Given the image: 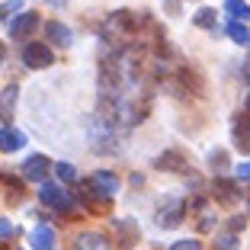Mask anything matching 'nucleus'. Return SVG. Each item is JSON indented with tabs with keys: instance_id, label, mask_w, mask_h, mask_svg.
Listing matches in <instances>:
<instances>
[{
	"instance_id": "22",
	"label": "nucleus",
	"mask_w": 250,
	"mask_h": 250,
	"mask_svg": "<svg viewBox=\"0 0 250 250\" xmlns=\"http://www.w3.org/2000/svg\"><path fill=\"white\" fill-rule=\"evenodd\" d=\"M208 164H212L215 170H221V167H225V164H228V157H225V151H215V154L208 157Z\"/></svg>"
},
{
	"instance_id": "21",
	"label": "nucleus",
	"mask_w": 250,
	"mask_h": 250,
	"mask_svg": "<svg viewBox=\"0 0 250 250\" xmlns=\"http://www.w3.org/2000/svg\"><path fill=\"white\" fill-rule=\"evenodd\" d=\"M170 250H202V244L199 241H177Z\"/></svg>"
},
{
	"instance_id": "6",
	"label": "nucleus",
	"mask_w": 250,
	"mask_h": 250,
	"mask_svg": "<svg viewBox=\"0 0 250 250\" xmlns=\"http://www.w3.org/2000/svg\"><path fill=\"white\" fill-rule=\"evenodd\" d=\"M48 167H52V164H48L45 154H32L29 161L22 164V177H26V180H42L45 173H48Z\"/></svg>"
},
{
	"instance_id": "15",
	"label": "nucleus",
	"mask_w": 250,
	"mask_h": 250,
	"mask_svg": "<svg viewBox=\"0 0 250 250\" xmlns=\"http://www.w3.org/2000/svg\"><path fill=\"white\" fill-rule=\"evenodd\" d=\"M106 237L103 234H96V231H90V234H81L77 237V250H103Z\"/></svg>"
},
{
	"instance_id": "9",
	"label": "nucleus",
	"mask_w": 250,
	"mask_h": 250,
	"mask_svg": "<svg viewBox=\"0 0 250 250\" xmlns=\"http://www.w3.org/2000/svg\"><path fill=\"white\" fill-rule=\"evenodd\" d=\"M29 244H32V250H55V231L45 228V225H39V228L29 234Z\"/></svg>"
},
{
	"instance_id": "4",
	"label": "nucleus",
	"mask_w": 250,
	"mask_h": 250,
	"mask_svg": "<svg viewBox=\"0 0 250 250\" xmlns=\"http://www.w3.org/2000/svg\"><path fill=\"white\" fill-rule=\"evenodd\" d=\"M90 186H93L103 199H112L119 192V177L116 173H106V170H96L93 177H90Z\"/></svg>"
},
{
	"instance_id": "10",
	"label": "nucleus",
	"mask_w": 250,
	"mask_h": 250,
	"mask_svg": "<svg viewBox=\"0 0 250 250\" xmlns=\"http://www.w3.org/2000/svg\"><path fill=\"white\" fill-rule=\"evenodd\" d=\"M157 167L161 170H173V173H183L189 164H186V157L180 154V151H164V154L157 157Z\"/></svg>"
},
{
	"instance_id": "17",
	"label": "nucleus",
	"mask_w": 250,
	"mask_h": 250,
	"mask_svg": "<svg viewBox=\"0 0 250 250\" xmlns=\"http://www.w3.org/2000/svg\"><path fill=\"white\" fill-rule=\"evenodd\" d=\"M192 22L202 26V29H218V16H215V10H199V13L192 16Z\"/></svg>"
},
{
	"instance_id": "18",
	"label": "nucleus",
	"mask_w": 250,
	"mask_h": 250,
	"mask_svg": "<svg viewBox=\"0 0 250 250\" xmlns=\"http://www.w3.org/2000/svg\"><path fill=\"white\" fill-rule=\"evenodd\" d=\"M228 36H231V39H234V42H237V45H250V32H247V29H244L241 22H228Z\"/></svg>"
},
{
	"instance_id": "20",
	"label": "nucleus",
	"mask_w": 250,
	"mask_h": 250,
	"mask_svg": "<svg viewBox=\"0 0 250 250\" xmlns=\"http://www.w3.org/2000/svg\"><path fill=\"white\" fill-rule=\"evenodd\" d=\"M215 250H237V237L234 234H221L215 241Z\"/></svg>"
},
{
	"instance_id": "23",
	"label": "nucleus",
	"mask_w": 250,
	"mask_h": 250,
	"mask_svg": "<svg viewBox=\"0 0 250 250\" xmlns=\"http://www.w3.org/2000/svg\"><path fill=\"white\" fill-rule=\"evenodd\" d=\"M13 234H16V228L10 225V221H3V218H0V237H13Z\"/></svg>"
},
{
	"instance_id": "16",
	"label": "nucleus",
	"mask_w": 250,
	"mask_h": 250,
	"mask_svg": "<svg viewBox=\"0 0 250 250\" xmlns=\"http://www.w3.org/2000/svg\"><path fill=\"white\" fill-rule=\"evenodd\" d=\"M215 196H218L225 206H234L237 199H241V196H237V186H234V183H215Z\"/></svg>"
},
{
	"instance_id": "14",
	"label": "nucleus",
	"mask_w": 250,
	"mask_h": 250,
	"mask_svg": "<svg viewBox=\"0 0 250 250\" xmlns=\"http://www.w3.org/2000/svg\"><path fill=\"white\" fill-rule=\"evenodd\" d=\"M225 13H231L234 20H250V3L247 0H225Z\"/></svg>"
},
{
	"instance_id": "28",
	"label": "nucleus",
	"mask_w": 250,
	"mask_h": 250,
	"mask_svg": "<svg viewBox=\"0 0 250 250\" xmlns=\"http://www.w3.org/2000/svg\"><path fill=\"white\" fill-rule=\"evenodd\" d=\"M247 112H250V96H247Z\"/></svg>"
},
{
	"instance_id": "11",
	"label": "nucleus",
	"mask_w": 250,
	"mask_h": 250,
	"mask_svg": "<svg viewBox=\"0 0 250 250\" xmlns=\"http://www.w3.org/2000/svg\"><path fill=\"white\" fill-rule=\"evenodd\" d=\"M45 36L52 39L55 45H71V29H67L64 22H48L45 26Z\"/></svg>"
},
{
	"instance_id": "26",
	"label": "nucleus",
	"mask_w": 250,
	"mask_h": 250,
	"mask_svg": "<svg viewBox=\"0 0 250 250\" xmlns=\"http://www.w3.org/2000/svg\"><path fill=\"white\" fill-rule=\"evenodd\" d=\"M45 3H48V7H61V3H64V0H45Z\"/></svg>"
},
{
	"instance_id": "27",
	"label": "nucleus",
	"mask_w": 250,
	"mask_h": 250,
	"mask_svg": "<svg viewBox=\"0 0 250 250\" xmlns=\"http://www.w3.org/2000/svg\"><path fill=\"white\" fill-rule=\"evenodd\" d=\"M0 64H3V45H0Z\"/></svg>"
},
{
	"instance_id": "24",
	"label": "nucleus",
	"mask_w": 250,
	"mask_h": 250,
	"mask_svg": "<svg viewBox=\"0 0 250 250\" xmlns=\"http://www.w3.org/2000/svg\"><path fill=\"white\" fill-rule=\"evenodd\" d=\"M237 180H250V164H241V167H237Z\"/></svg>"
},
{
	"instance_id": "2",
	"label": "nucleus",
	"mask_w": 250,
	"mask_h": 250,
	"mask_svg": "<svg viewBox=\"0 0 250 250\" xmlns=\"http://www.w3.org/2000/svg\"><path fill=\"white\" fill-rule=\"evenodd\" d=\"M22 64L26 67H36V71H42V67H52L55 64V55L48 45L42 42H29L26 48H22Z\"/></svg>"
},
{
	"instance_id": "13",
	"label": "nucleus",
	"mask_w": 250,
	"mask_h": 250,
	"mask_svg": "<svg viewBox=\"0 0 250 250\" xmlns=\"http://www.w3.org/2000/svg\"><path fill=\"white\" fill-rule=\"evenodd\" d=\"M183 221V206H173L167 212V208H161L157 212V225H164V228H173V225H180Z\"/></svg>"
},
{
	"instance_id": "1",
	"label": "nucleus",
	"mask_w": 250,
	"mask_h": 250,
	"mask_svg": "<svg viewBox=\"0 0 250 250\" xmlns=\"http://www.w3.org/2000/svg\"><path fill=\"white\" fill-rule=\"evenodd\" d=\"M138 26H141V20L135 13L119 10V13H112L109 20L103 22V39H109V42H116V45H128V42L138 39Z\"/></svg>"
},
{
	"instance_id": "3",
	"label": "nucleus",
	"mask_w": 250,
	"mask_h": 250,
	"mask_svg": "<svg viewBox=\"0 0 250 250\" xmlns=\"http://www.w3.org/2000/svg\"><path fill=\"white\" fill-rule=\"evenodd\" d=\"M39 199H42L45 206H52V208L74 212V199H71V192H64L61 186H55V183H42V186H39Z\"/></svg>"
},
{
	"instance_id": "5",
	"label": "nucleus",
	"mask_w": 250,
	"mask_h": 250,
	"mask_svg": "<svg viewBox=\"0 0 250 250\" xmlns=\"http://www.w3.org/2000/svg\"><path fill=\"white\" fill-rule=\"evenodd\" d=\"M36 26H39V13H20L13 22H10V36L13 39H26V36L36 32Z\"/></svg>"
},
{
	"instance_id": "25",
	"label": "nucleus",
	"mask_w": 250,
	"mask_h": 250,
	"mask_svg": "<svg viewBox=\"0 0 250 250\" xmlns=\"http://www.w3.org/2000/svg\"><path fill=\"white\" fill-rule=\"evenodd\" d=\"M20 7H22L20 0H10V3H3V7H0V13H10V10H20Z\"/></svg>"
},
{
	"instance_id": "19",
	"label": "nucleus",
	"mask_w": 250,
	"mask_h": 250,
	"mask_svg": "<svg viewBox=\"0 0 250 250\" xmlns=\"http://www.w3.org/2000/svg\"><path fill=\"white\" fill-rule=\"evenodd\" d=\"M55 173H58V180H61V183H71V180H77V170H74L71 164H64V161H61V164H55Z\"/></svg>"
},
{
	"instance_id": "7",
	"label": "nucleus",
	"mask_w": 250,
	"mask_h": 250,
	"mask_svg": "<svg viewBox=\"0 0 250 250\" xmlns=\"http://www.w3.org/2000/svg\"><path fill=\"white\" fill-rule=\"evenodd\" d=\"M16 100H20V87L16 83H7L0 90V119H10L16 109Z\"/></svg>"
},
{
	"instance_id": "8",
	"label": "nucleus",
	"mask_w": 250,
	"mask_h": 250,
	"mask_svg": "<svg viewBox=\"0 0 250 250\" xmlns=\"http://www.w3.org/2000/svg\"><path fill=\"white\" fill-rule=\"evenodd\" d=\"M234 145L241 147V151H250V112L247 116H237L234 119Z\"/></svg>"
},
{
	"instance_id": "12",
	"label": "nucleus",
	"mask_w": 250,
	"mask_h": 250,
	"mask_svg": "<svg viewBox=\"0 0 250 250\" xmlns=\"http://www.w3.org/2000/svg\"><path fill=\"white\" fill-rule=\"evenodd\" d=\"M22 145H26L22 132H16V128H7V132H0V151H20Z\"/></svg>"
}]
</instances>
